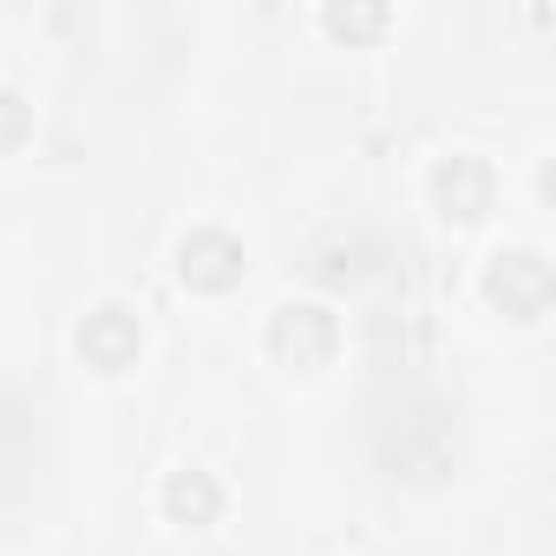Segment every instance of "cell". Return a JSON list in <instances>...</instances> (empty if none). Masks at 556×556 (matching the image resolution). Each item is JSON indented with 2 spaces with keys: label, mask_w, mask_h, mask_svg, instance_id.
Returning a JSON list of instances; mask_svg holds the SVG:
<instances>
[{
  "label": "cell",
  "mask_w": 556,
  "mask_h": 556,
  "mask_svg": "<svg viewBox=\"0 0 556 556\" xmlns=\"http://www.w3.org/2000/svg\"><path fill=\"white\" fill-rule=\"evenodd\" d=\"M334 348H341V321H334V308H321V302H289L282 315L268 321V354L282 361V367H295V374L328 367Z\"/></svg>",
  "instance_id": "7a4b0ae2"
},
{
  "label": "cell",
  "mask_w": 556,
  "mask_h": 556,
  "mask_svg": "<svg viewBox=\"0 0 556 556\" xmlns=\"http://www.w3.org/2000/svg\"><path fill=\"white\" fill-rule=\"evenodd\" d=\"M321 27H328V34H341V40H374V34H387V27H393V14H387V8H328V14H321Z\"/></svg>",
  "instance_id": "52a82bcc"
},
{
  "label": "cell",
  "mask_w": 556,
  "mask_h": 556,
  "mask_svg": "<svg viewBox=\"0 0 556 556\" xmlns=\"http://www.w3.org/2000/svg\"><path fill=\"white\" fill-rule=\"evenodd\" d=\"M549 295H556V275L536 249H497L484 262V302L510 321H543L549 315Z\"/></svg>",
  "instance_id": "6da1fadb"
},
{
  "label": "cell",
  "mask_w": 556,
  "mask_h": 556,
  "mask_svg": "<svg viewBox=\"0 0 556 556\" xmlns=\"http://www.w3.org/2000/svg\"><path fill=\"white\" fill-rule=\"evenodd\" d=\"M138 348H144V328H138V315L118 308V302H105V308H92V315L79 321V361L99 367V374L138 367Z\"/></svg>",
  "instance_id": "277c9868"
},
{
  "label": "cell",
  "mask_w": 556,
  "mask_h": 556,
  "mask_svg": "<svg viewBox=\"0 0 556 556\" xmlns=\"http://www.w3.org/2000/svg\"><path fill=\"white\" fill-rule=\"evenodd\" d=\"M216 510H223V484L210 478V471H197V465H184V471H170L164 478V517L170 523H216Z\"/></svg>",
  "instance_id": "8992f818"
},
{
  "label": "cell",
  "mask_w": 556,
  "mask_h": 556,
  "mask_svg": "<svg viewBox=\"0 0 556 556\" xmlns=\"http://www.w3.org/2000/svg\"><path fill=\"white\" fill-rule=\"evenodd\" d=\"M432 203H439V216H452V223H478V216H491V203H497V177H491V164L471 157V151L439 157V164H432Z\"/></svg>",
  "instance_id": "3957f363"
},
{
  "label": "cell",
  "mask_w": 556,
  "mask_h": 556,
  "mask_svg": "<svg viewBox=\"0 0 556 556\" xmlns=\"http://www.w3.org/2000/svg\"><path fill=\"white\" fill-rule=\"evenodd\" d=\"M27 131H34V105H27L14 86H0V151H14Z\"/></svg>",
  "instance_id": "ba28073f"
},
{
  "label": "cell",
  "mask_w": 556,
  "mask_h": 556,
  "mask_svg": "<svg viewBox=\"0 0 556 556\" xmlns=\"http://www.w3.org/2000/svg\"><path fill=\"white\" fill-rule=\"evenodd\" d=\"M177 275L203 295H223V289L242 282V242L229 229H190L177 242Z\"/></svg>",
  "instance_id": "5b68a950"
}]
</instances>
